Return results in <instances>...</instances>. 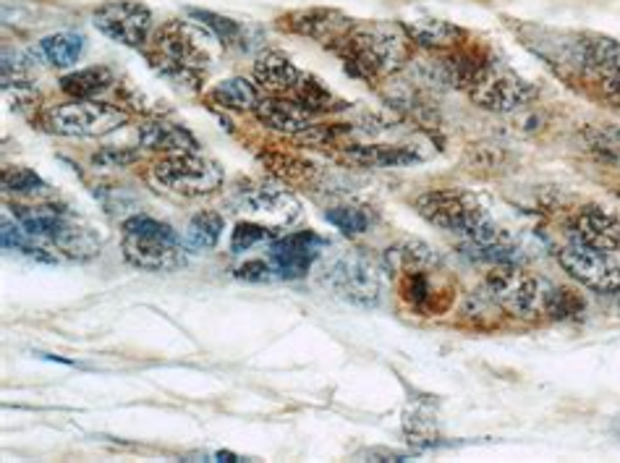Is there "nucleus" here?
<instances>
[{
  "label": "nucleus",
  "mask_w": 620,
  "mask_h": 463,
  "mask_svg": "<svg viewBox=\"0 0 620 463\" xmlns=\"http://www.w3.org/2000/svg\"><path fill=\"white\" fill-rule=\"evenodd\" d=\"M223 226H226V221H223L221 213L202 210V213H196L192 221H189L187 234H183V244H187L189 249H213L215 244L221 241Z\"/></svg>",
  "instance_id": "obj_25"
},
{
  "label": "nucleus",
  "mask_w": 620,
  "mask_h": 463,
  "mask_svg": "<svg viewBox=\"0 0 620 463\" xmlns=\"http://www.w3.org/2000/svg\"><path fill=\"white\" fill-rule=\"evenodd\" d=\"M45 132L56 136H71V139H98V136L119 132L128 124L124 108L98 100H68L60 105L45 108L40 118Z\"/></svg>",
  "instance_id": "obj_6"
},
{
  "label": "nucleus",
  "mask_w": 620,
  "mask_h": 463,
  "mask_svg": "<svg viewBox=\"0 0 620 463\" xmlns=\"http://www.w3.org/2000/svg\"><path fill=\"white\" fill-rule=\"evenodd\" d=\"M139 145L153 149V153L162 155H183V153H196V139L192 132L179 124H170V121H147L139 126Z\"/></svg>",
  "instance_id": "obj_19"
},
{
  "label": "nucleus",
  "mask_w": 620,
  "mask_h": 463,
  "mask_svg": "<svg viewBox=\"0 0 620 463\" xmlns=\"http://www.w3.org/2000/svg\"><path fill=\"white\" fill-rule=\"evenodd\" d=\"M412 37L401 24H353L330 53H336L351 77L380 81L401 71L412 58Z\"/></svg>",
  "instance_id": "obj_2"
},
{
  "label": "nucleus",
  "mask_w": 620,
  "mask_h": 463,
  "mask_svg": "<svg viewBox=\"0 0 620 463\" xmlns=\"http://www.w3.org/2000/svg\"><path fill=\"white\" fill-rule=\"evenodd\" d=\"M149 181L168 194L207 196L223 187V168L196 153L166 155L149 170Z\"/></svg>",
  "instance_id": "obj_8"
},
{
  "label": "nucleus",
  "mask_w": 620,
  "mask_h": 463,
  "mask_svg": "<svg viewBox=\"0 0 620 463\" xmlns=\"http://www.w3.org/2000/svg\"><path fill=\"white\" fill-rule=\"evenodd\" d=\"M487 294L493 302L506 309L508 315L519 319L544 317V304H548L550 283L542 278L531 275L529 270L519 268L514 262H497L489 268L487 278Z\"/></svg>",
  "instance_id": "obj_7"
},
{
  "label": "nucleus",
  "mask_w": 620,
  "mask_h": 463,
  "mask_svg": "<svg viewBox=\"0 0 620 463\" xmlns=\"http://www.w3.org/2000/svg\"><path fill=\"white\" fill-rule=\"evenodd\" d=\"M404 430H406L408 438H412L414 442H419V445H435V442H438V430H435L432 421L421 419V417H417V414L406 419Z\"/></svg>",
  "instance_id": "obj_35"
},
{
  "label": "nucleus",
  "mask_w": 620,
  "mask_h": 463,
  "mask_svg": "<svg viewBox=\"0 0 620 463\" xmlns=\"http://www.w3.org/2000/svg\"><path fill=\"white\" fill-rule=\"evenodd\" d=\"M557 262L574 281L595 294H620V264L608 251L591 249L587 244H571L557 251Z\"/></svg>",
  "instance_id": "obj_11"
},
{
  "label": "nucleus",
  "mask_w": 620,
  "mask_h": 463,
  "mask_svg": "<svg viewBox=\"0 0 620 463\" xmlns=\"http://www.w3.org/2000/svg\"><path fill=\"white\" fill-rule=\"evenodd\" d=\"M578 244L616 255L620 251V215L608 207H584L574 217Z\"/></svg>",
  "instance_id": "obj_17"
},
{
  "label": "nucleus",
  "mask_w": 620,
  "mask_h": 463,
  "mask_svg": "<svg viewBox=\"0 0 620 463\" xmlns=\"http://www.w3.org/2000/svg\"><path fill=\"white\" fill-rule=\"evenodd\" d=\"M145 58L158 77L181 92H200L207 79V53L181 22L158 26L145 47Z\"/></svg>",
  "instance_id": "obj_4"
},
{
  "label": "nucleus",
  "mask_w": 620,
  "mask_h": 463,
  "mask_svg": "<svg viewBox=\"0 0 620 463\" xmlns=\"http://www.w3.org/2000/svg\"><path fill=\"white\" fill-rule=\"evenodd\" d=\"M574 66L597 84L605 100L620 105V43L608 34H582L574 43Z\"/></svg>",
  "instance_id": "obj_9"
},
{
  "label": "nucleus",
  "mask_w": 620,
  "mask_h": 463,
  "mask_svg": "<svg viewBox=\"0 0 620 463\" xmlns=\"http://www.w3.org/2000/svg\"><path fill=\"white\" fill-rule=\"evenodd\" d=\"M406 30L412 43L421 47H432V50H455V47L466 45L469 34L459 24L442 22V19H412V22L401 24Z\"/></svg>",
  "instance_id": "obj_20"
},
{
  "label": "nucleus",
  "mask_w": 620,
  "mask_h": 463,
  "mask_svg": "<svg viewBox=\"0 0 620 463\" xmlns=\"http://www.w3.org/2000/svg\"><path fill=\"white\" fill-rule=\"evenodd\" d=\"M325 283L346 302L357 306H377L380 302V275L364 257L349 255L338 257L325 268Z\"/></svg>",
  "instance_id": "obj_13"
},
{
  "label": "nucleus",
  "mask_w": 620,
  "mask_h": 463,
  "mask_svg": "<svg viewBox=\"0 0 620 463\" xmlns=\"http://www.w3.org/2000/svg\"><path fill=\"white\" fill-rule=\"evenodd\" d=\"M346 160L361 168H398L417 162L419 155L398 145H351L346 147Z\"/></svg>",
  "instance_id": "obj_21"
},
{
  "label": "nucleus",
  "mask_w": 620,
  "mask_h": 463,
  "mask_svg": "<svg viewBox=\"0 0 620 463\" xmlns=\"http://www.w3.org/2000/svg\"><path fill=\"white\" fill-rule=\"evenodd\" d=\"M323 247H327V241L315 230H296V234H285L270 244V262L278 270V278L298 281L312 270Z\"/></svg>",
  "instance_id": "obj_14"
},
{
  "label": "nucleus",
  "mask_w": 620,
  "mask_h": 463,
  "mask_svg": "<svg viewBox=\"0 0 620 463\" xmlns=\"http://www.w3.org/2000/svg\"><path fill=\"white\" fill-rule=\"evenodd\" d=\"M275 236V228L264 226V223H238L234 228V234H230V251H236V255H241V251H249L255 244L264 241V238H272Z\"/></svg>",
  "instance_id": "obj_31"
},
{
  "label": "nucleus",
  "mask_w": 620,
  "mask_h": 463,
  "mask_svg": "<svg viewBox=\"0 0 620 463\" xmlns=\"http://www.w3.org/2000/svg\"><path fill=\"white\" fill-rule=\"evenodd\" d=\"M264 162H268V168L275 170V173L285 181H306V176H309V166H306L304 160L285 158V155H275V158H268Z\"/></svg>",
  "instance_id": "obj_34"
},
{
  "label": "nucleus",
  "mask_w": 620,
  "mask_h": 463,
  "mask_svg": "<svg viewBox=\"0 0 620 463\" xmlns=\"http://www.w3.org/2000/svg\"><path fill=\"white\" fill-rule=\"evenodd\" d=\"M255 118L260 121L262 126L272 128V132L289 134V136H298L315 126V121H312L315 115L304 111L298 102L289 98H278V94H268V98L257 102Z\"/></svg>",
  "instance_id": "obj_18"
},
{
  "label": "nucleus",
  "mask_w": 620,
  "mask_h": 463,
  "mask_svg": "<svg viewBox=\"0 0 620 463\" xmlns=\"http://www.w3.org/2000/svg\"><path fill=\"white\" fill-rule=\"evenodd\" d=\"M136 160H139V153L132 147H102L100 153L92 155L94 168H128Z\"/></svg>",
  "instance_id": "obj_32"
},
{
  "label": "nucleus",
  "mask_w": 620,
  "mask_h": 463,
  "mask_svg": "<svg viewBox=\"0 0 620 463\" xmlns=\"http://www.w3.org/2000/svg\"><path fill=\"white\" fill-rule=\"evenodd\" d=\"M207 98L210 102H215V105H221L223 111L255 113L257 102L262 100V94H260V87L251 84L249 79L230 77L226 81H221V84H215L213 90H210Z\"/></svg>",
  "instance_id": "obj_22"
},
{
  "label": "nucleus",
  "mask_w": 620,
  "mask_h": 463,
  "mask_svg": "<svg viewBox=\"0 0 620 463\" xmlns=\"http://www.w3.org/2000/svg\"><path fill=\"white\" fill-rule=\"evenodd\" d=\"M124 257L128 264L149 272H173L183 264L181 238L168 223L147 215H134L124 221Z\"/></svg>",
  "instance_id": "obj_5"
},
{
  "label": "nucleus",
  "mask_w": 620,
  "mask_h": 463,
  "mask_svg": "<svg viewBox=\"0 0 620 463\" xmlns=\"http://www.w3.org/2000/svg\"><path fill=\"white\" fill-rule=\"evenodd\" d=\"M325 221L336 226L343 236H361L372 226V213L359 204H343V207H330L325 213Z\"/></svg>",
  "instance_id": "obj_27"
},
{
  "label": "nucleus",
  "mask_w": 620,
  "mask_h": 463,
  "mask_svg": "<svg viewBox=\"0 0 620 463\" xmlns=\"http://www.w3.org/2000/svg\"><path fill=\"white\" fill-rule=\"evenodd\" d=\"M584 302L582 296H576L571 289H561V285H550L548 304H544V317L550 319H568L582 315Z\"/></svg>",
  "instance_id": "obj_29"
},
{
  "label": "nucleus",
  "mask_w": 620,
  "mask_h": 463,
  "mask_svg": "<svg viewBox=\"0 0 620 463\" xmlns=\"http://www.w3.org/2000/svg\"><path fill=\"white\" fill-rule=\"evenodd\" d=\"M234 275L238 278V281H247V283H270L278 278V270L272 268V262L249 260L234 268Z\"/></svg>",
  "instance_id": "obj_33"
},
{
  "label": "nucleus",
  "mask_w": 620,
  "mask_h": 463,
  "mask_svg": "<svg viewBox=\"0 0 620 463\" xmlns=\"http://www.w3.org/2000/svg\"><path fill=\"white\" fill-rule=\"evenodd\" d=\"M3 192L5 194H45L47 183L34 173L32 168L24 166H9L3 168Z\"/></svg>",
  "instance_id": "obj_28"
},
{
  "label": "nucleus",
  "mask_w": 620,
  "mask_h": 463,
  "mask_svg": "<svg viewBox=\"0 0 620 463\" xmlns=\"http://www.w3.org/2000/svg\"><path fill=\"white\" fill-rule=\"evenodd\" d=\"M113 84L115 77L108 66L79 68V71L66 74V77L60 79V90L71 100H94L98 94L111 90Z\"/></svg>",
  "instance_id": "obj_23"
},
{
  "label": "nucleus",
  "mask_w": 620,
  "mask_h": 463,
  "mask_svg": "<svg viewBox=\"0 0 620 463\" xmlns=\"http://www.w3.org/2000/svg\"><path fill=\"white\" fill-rule=\"evenodd\" d=\"M387 270L395 275L398 296L421 312L442 315L453 302V289L442 281V264L432 249L421 241H401L385 255Z\"/></svg>",
  "instance_id": "obj_3"
},
{
  "label": "nucleus",
  "mask_w": 620,
  "mask_h": 463,
  "mask_svg": "<svg viewBox=\"0 0 620 463\" xmlns=\"http://www.w3.org/2000/svg\"><path fill=\"white\" fill-rule=\"evenodd\" d=\"M40 50L50 66L71 68L79 64L81 53H84V37L77 32H56L40 43Z\"/></svg>",
  "instance_id": "obj_24"
},
{
  "label": "nucleus",
  "mask_w": 620,
  "mask_h": 463,
  "mask_svg": "<svg viewBox=\"0 0 620 463\" xmlns=\"http://www.w3.org/2000/svg\"><path fill=\"white\" fill-rule=\"evenodd\" d=\"M234 202L251 215H260L272 228H285L298 221L302 202L285 187L268 181H238L234 189Z\"/></svg>",
  "instance_id": "obj_12"
},
{
  "label": "nucleus",
  "mask_w": 620,
  "mask_h": 463,
  "mask_svg": "<svg viewBox=\"0 0 620 463\" xmlns=\"http://www.w3.org/2000/svg\"><path fill=\"white\" fill-rule=\"evenodd\" d=\"M94 26L113 43L145 50L153 37V11L139 0H108L94 11Z\"/></svg>",
  "instance_id": "obj_10"
},
{
  "label": "nucleus",
  "mask_w": 620,
  "mask_h": 463,
  "mask_svg": "<svg viewBox=\"0 0 620 463\" xmlns=\"http://www.w3.org/2000/svg\"><path fill=\"white\" fill-rule=\"evenodd\" d=\"M189 16L196 19L202 26H207L210 32H213L215 39H221L226 47H244V26L234 22V19L228 16H221V13L215 11H202V9H192L189 11Z\"/></svg>",
  "instance_id": "obj_26"
},
{
  "label": "nucleus",
  "mask_w": 620,
  "mask_h": 463,
  "mask_svg": "<svg viewBox=\"0 0 620 463\" xmlns=\"http://www.w3.org/2000/svg\"><path fill=\"white\" fill-rule=\"evenodd\" d=\"M442 71L455 90L466 92L474 105L493 113H516L537 98L527 79L476 47H455L442 64Z\"/></svg>",
  "instance_id": "obj_1"
},
{
  "label": "nucleus",
  "mask_w": 620,
  "mask_h": 463,
  "mask_svg": "<svg viewBox=\"0 0 620 463\" xmlns=\"http://www.w3.org/2000/svg\"><path fill=\"white\" fill-rule=\"evenodd\" d=\"M353 24L357 22L338 9H302V11L285 13V16L278 19V26H281V30L315 39V43L327 47V50H330V47L336 45Z\"/></svg>",
  "instance_id": "obj_15"
},
{
  "label": "nucleus",
  "mask_w": 620,
  "mask_h": 463,
  "mask_svg": "<svg viewBox=\"0 0 620 463\" xmlns=\"http://www.w3.org/2000/svg\"><path fill=\"white\" fill-rule=\"evenodd\" d=\"M34 236L26 234L24 228H16L11 226V223H3V249H13V251H22L26 257H34V260L40 262H53L56 257L47 255L45 247H37V244L32 241Z\"/></svg>",
  "instance_id": "obj_30"
},
{
  "label": "nucleus",
  "mask_w": 620,
  "mask_h": 463,
  "mask_svg": "<svg viewBox=\"0 0 620 463\" xmlns=\"http://www.w3.org/2000/svg\"><path fill=\"white\" fill-rule=\"evenodd\" d=\"M255 81L260 90L268 94H278V98H294L302 90V84L309 79V74L302 71L294 60L278 50L262 53L255 60Z\"/></svg>",
  "instance_id": "obj_16"
}]
</instances>
